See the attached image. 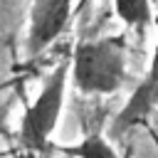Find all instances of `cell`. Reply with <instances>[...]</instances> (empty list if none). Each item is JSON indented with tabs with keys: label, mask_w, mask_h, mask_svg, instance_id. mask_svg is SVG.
Segmentation results:
<instances>
[{
	"label": "cell",
	"mask_w": 158,
	"mask_h": 158,
	"mask_svg": "<svg viewBox=\"0 0 158 158\" xmlns=\"http://www.w3.org/2000/svg\"><path fill=\"white\" fill-rule=\"evenodd\" d=\"M128 74V44L123 35L81 40L69 59V81L86 96L116 94Z\"/></svg>",
	"instance_id": "cell-1"
},
{
	"label": "cell",
	"mask_w": 158,
	"mask_h": 158,
	"mask_svg": "<svg viewBox=\"0 0 158 158\" xmlns=\"http://www.w3.org/2000/svg\"><path fill=\"white\" fill-rule=\"evenodd\" d=\"M67 86H69V59H62L49 74L44 77L37 96L32 104H27L22 118H20V143L25 151L44 153L49 151V141L59 126L64 101H67Z\"/></svg>",
	"instance_id": "cell-2"
},
{
	"label": "cell",
	"mask_w": 158,
	"mask_h": 158,
	"mask_svg": "<svg viewBox=\"0 0 158 158\" xmlns=\"http://www.w3.org/2000/svg\"><path fill=\"white\" fill-rule=\"evenodd\" d=\"M156 109H158V44L151 54V64H148L143 79L133 86V91L128 94L123 106L116 111V116L109 126V136L114 141L126 138L128 133L141 128L153 116Z\"/></svg>",
	"instance_id": "cell-3"
},
{
	"label": "cell",
	"mask_w": 158,
	"mask_h": 158,
	"mask_svg": "<svg viewBox=\"0 0 158 158\" xmlns=\"http://www.w3.org/2000/svg\"><path fill=\"white\" fill-rule=\"evenodd\" d=\"M74 17V0H32L27 22V57L42 54Z\"/></svg>",
	"instance_id": "cell-4"
},
{
	"label": "cell",
	"mask_w": 158,
	"mask_h": 158,
	"mask_svg": "<svg viewBox=\"0 0 158 158\" xmlns=\"http://www.w3.org/2000/svg\"><path fill=\"white\" fill-rule=\"evenodd\" d=\"M54 153L64 158H118L114 143L99 133H89L72 146H59Z\"/></svg>",
	"instance_id": "cell-5"
},
{
	"label": "cell",
	"mask_w": 158,
	"mask_h": 158,
	"mask_svg": "<svg viewBox=\"0 0 158 158\" xmlns=\"http://www.w3.org/2000/svg\"><path fill=\"white\" fill-rule=\"evenodd\" d=\"M114 12L128 30L138 35H143L153 20L151 0H114Z\"/></svg>",
	"instance_id": "cell-6"
},
{
	"label": "cell",
	"mask_w": 158,
	"mask_h": 158,
	"mask_svg": "<svg viewBox=\"0 0 158 158\" xmlns=\"http://www.w3.org/2000/svg\"><path fill=\"white\" fill-rule=\"evenodd\" d=\"M89 2H91V0H77V2H74V15H77V12H81Z\"/></svg>",
	"instance_id": "cell-7"
},
{
	"label": "cell",
	"mask_w": 158,
	"mask_h": 158,
	"mask_svg": "<svg viewBox=\"0 0 158 158\" xmlns=\"http://www.w3.org/2000/svg\"><path fill=\"white\" fill-rule=\"evenodd\" d=\"M42 158H59V156H57V153H52V151H44V153H42Z\"/></svg>",
	"instance_id": "cell-8"
}]
</instances>
